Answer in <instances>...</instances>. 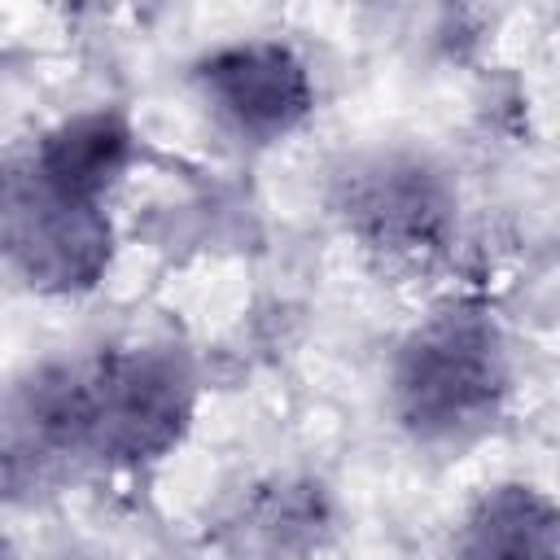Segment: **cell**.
Segmentation results:
<instances>
[{
  "instance_id": "1",
  "label": "cell",
  "mask_w": 560,
  "mask_h": 560,
  "mask_svg": "<svg viewBox=\"0 0 560 560\" xmlns=\"http://www.w3.org/2000/svg\"><path fill=\"white\" fill-rule=\"evenodd\" d=\"M197 402L192 363L175 346H127L92 363L44 368L13 398L9 455H88L140 468L162 459Z\"/></svg>"
},
{
  "instance_id": "2",
  "label": "cell",
  "mask_w": 560,
  "mask_h": 560,
  "mask_svg": "<svg viewBox=\"0 0 560 560\" xmlns=\"http://www.w3.org/2000/svg\"><path fill=\"white\" fill-rule=\"evenodd\" d=\"M389 398L416 442L459 446L486 433L508 398V350L494 319L451 306L416 324L394 354Z\"/></svg>"
},
{
  "instance_id": "3",
  "label": "cell",
  "mask_w": 560,
  "mask_h": 560,
  "mask_svg": "<svg viewBox=\"0 0 560 560\" xmlns=\"http://www.w3.org/2000/svg\"><path fill=\"white\" fill-rule=\"evenodd\" d=\"M9 262L39 293H88L114 254V223L105 201L61 192L18 166L4 188Z\"/></svg>"
},
{
  "instance_id": "4",
  "label": "cell",
  "mask_w": 560,
  "mask_h": 560,
  "mask_svg": "<svg viewBox=\"0 0 560 560\" xmlns=\"http://www.w3.org/2000/svg\"><path fill=\"white\" fill-rule=\"evenodd\" d=\"M197 88L228 131L254 144L284 140L315 109L302 57L280 39H236L197 61Z\"/></svg>"
},
{
  "instance_id": "5",
  "label": "cell",
  "mask_w": 560,
  "mask_h": 560,
  "mask_svg": "<svg viewBox=\"0 0 560 560\" xmlns=\"http://www.w3.org/2000/svg\"><path fill=\"white\" fill-rule=\"evenodd\" d=\"M337 210L354 236L372 249L420 254L438 249L451 232L455 197L424 158L411 153H372L341 175Z\"/></svg>"
},
{
  "instance_id": "6",
  "label": "cell",
  "mask_w": 560,
  "mask_h": 560,
  "mask_svg": "<svg viewBox=\"0 0 560 560\" xmlns=\"http://www.w3.org/2000/svg\"><path fill=\"white\" fill-rule=\"evenodd\" d=\"M131 158H136V136L127 118L114 109H88L44 131L26 158V171L61 192L105 201L127 175Z\"/></svg>"
},
{
  "instance_id": "7",
  "label": "cell",
  "mask_w": 560,
  "mask_h": 560,
  "mask_svg": "<svg viewBox=\"0 0 560 560\" xmlns=\"http://www.w3.org/2000/svg\"><path fill=\"white\" fill-rule=\"evenodd\" d=\"M459 560H560V503L508 481L486 490L455 538Z\"/></svg>"
}]
</instances>
